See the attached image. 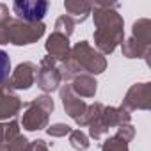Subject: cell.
Masks as SVG:
<instances>
[{"label":"cell","mask_w":151,"mask_h":151,"mask_svg":"<svg viewBox=\"0 0 151 151\" xmlns=\"http://www.w3.org/2000/svg\"><path fill=\"white\" fill-rule=\"evenodd\" d=\"M9 71H11V60H9V55L0 50V82H4L7 77H9Z\"/></svg>","instance_id":"7a4b0ae2"},{"label":"cell","mask_w":151,"mask_h":151,"mask_svg":"<svg viewBox=\"0 0 151 151\" xmlns=\"http://www.w3.org/2000/svg\"><path fill=\"white\" fill-rule=\"evenodd\" d=\"M13 9L18 14V18L27 22H37L45 16L48 9V2H25L23 0V2H14Z\"/></svg>","instance_id":"6da1fadb"}]
</instances>
